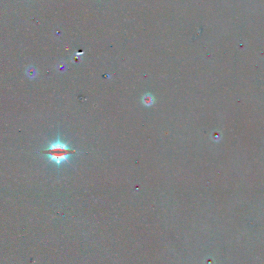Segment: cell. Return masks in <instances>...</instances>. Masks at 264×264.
Here are the masks:
<instances>
[{"mask_svg": "<svg viewBox=\"0 0 264 264\" xmlns=\"http://www.w3.org/2000/svg\"><path fill=\"white\" fill-rule=\"evenodd\" d=\"M75 153L76 151L62 142L59 137L56 141L49 144V147L42 151V154H45L49 161L54 162L58 166L63 162L67 161L69 157Z\"/></svg>", "mask_w": 264, "mask_h": 264, "instance_id": "6da1fadb", "label": "cell"}, {"mask_svg": "<svg viewBox=\"0 0 264 264\" xmlns=\"http://www.w3.org/2000/svg\"><path fill=\"white\" fill-rule=\"evenodd\" d=\"M29 69L31 70V72L29 71V69H27V71H26V73H27L28 76H29L30 79H32V78H35L36 76V70L35 69H32V67L29 68Z\"/></svg>", "mask_w": 264, "mask_h": 264, "instance_id": "3957f363", "label": "cell"}, {"mask_svg": "<svg viewBox=\"0 0 264 264\" xmlns=\"http://www.w3.org/2000/svg\"><path fill=\"white\" fill-rule=\"evenodd\" d=\"M154 96L151 94H146L144 96H143L142 97V103L143 104L149 107V106H151V105L154 103Z\"/></svg>", "mask_w": 264, "mask_h": 264, "instance_id": "7a4b0ae2", "label": "cell"}]
</instances>
